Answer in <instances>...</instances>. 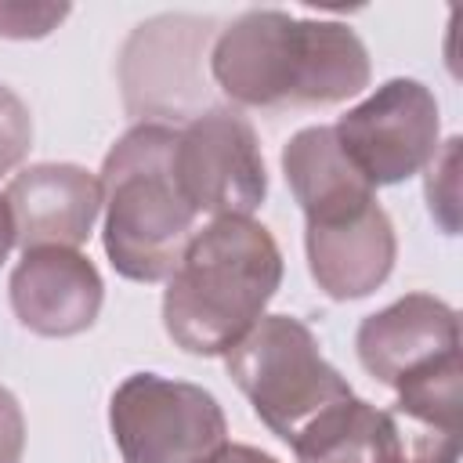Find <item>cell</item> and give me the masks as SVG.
<instances>
[{"label": "cell", "mask_w": 463, "mask_h": 463, "mask_svg": "<svg viewBox=\"0 0 463 463\" xmlns=\"http://www.w3.org/2000/svg\"><path fill=\"white\" fill-rule=\"evenodd\" d=\"M109 427L123 463H203L228 441L221 402L159 373H130L112 391Z\"/></svg>", "instance_id": "cell-5"}, {"label": "cell", "mask_w": 463, "mask_h": 463, "mask_svg": "<svg viewBox=\"0 0 463 463\" xmlns=\"http://www.w3.org/2000/svg\"><path fill=\"white\" fill-rule=\"evenodd\" d=\"M33 148V112L29 105L0 83V177L18 170Z\"/></svg>", "instance_id": "cell-16"}, {"label": "cell", "mask_w": 463, "mask_h": 463, "mask_svg": "<svg viewBox=\"0 0 463 463\" xmlns=\"http://www.w3.org/2000/svg\"><path fill=\"white\" fill-rule=\"evenodd\" d=\"M282 286V250L253 217H213L166 279L163 329L184 354H224Z\"/></svg>", "instance_id": "cell-2"}, {"label": "cell", "mask_w": 463, "mask_h": 463, "mask_svg": "<svg viewBox=\"0 0 463 463\" xmlns=\"http://www.w3.org/2000/svg\"><path fill=\"white\" fill-rule=\"evenodd\" d=\"M203 463H279L271 452H260L253 445H239V441H224L213 456H206Z\"/></svg>", "instance_id": "cell-19"}, {"label": "cell", "mask_w": 463, "mask_h": 463, "mask_svg": "<svg viewBox=\"0 0 463 463\" xmlns=\"http://www.w3.org/2000/svg\"><path fill=\"white\" fill-rule=\"evenodd\" d=\"M4 203L14 224V246L80 250L101 213V184L76 163H36L11 177Z\"/></svg>", "instance_id": "cell-11"}, {"label": "cell", "mask_w": 463, "mask_h": 463, "mask_svg": "<svg viewBox=\"0 0 463 463\" xmlns=\"http://www.w3.org/2000/svg\"><path fill=\"white\" fill-rule=\"evenodd\" d=\"M459 145H463L459 137L441 141L430 163L423 166L427 170V181H423L427 210L445 235L459 232Z\"/></svg>", "instance_id": "cell-15"}, {"label": "cell", "mask_w": 463, "mask_h": 463, "mask_svg": "<svg viewBox=\"0 0 463 463\" xmlns=\"http://www.w3.org/2000/svg\"><path fill=\"white\" fill-rule=\"evenodd\" d=\"M333 134L362 177L380 184H398L420 174L441 145V109L430 87L409 76L380 83L362 105L347 109Z\"/></svg>", "instance_id": "cell-8"}, {"label": "cell", "mask_w": 463, "mask_h": 463, "mask_svg": "<svg viewBox=\"0 0 463 463\" xmlns=\"http://www.w3.org/2000/svg\"><path fill=\"white\" fill-rule=\"evenodd\" d=\"M224 369L257 420L286 445L351 398V383L326 362L315 333L293 315H260L224 351Z\"/></svg>", "instance_id": "cell-4"}, {"label": "cell", "mask_w": 463, "mask_h": 463, "mask_svg": "<svg viewBox=\"0 0 463 463\" xmlns=\"http://www.w3.org/2000/svg\"><path fill=\"white\" fill-rule=\"evenodd\" d=\"M307 271L333 300H362L376 293L398 257V235L380 203L336 224H304Z\"/></svg>", "instance_id": "cell-12"}, {"label": "cell", "mask_w": 463, "mask_h": 463, "mask_svg": "<svg viewBox=\"0 0 463 463\" xmlns=\"http://www.w3.org/2000/svg\"><path fill=\"white\" fill-rule=\"evenodd\" d=\"M25 452V412L18 398L0 387V463H22Z\"/></svg>", "instance_id": "cell-18"}, {"label": "cell", "mask_w": 463, "mask_h": 463, "mask_svg": "<svg viewBox=\"0 0 463 463\" xmlns=\"http://www.w3.org/2000/svg\"><path fill=\"white\" fill-rule=\"evenodd\" d=\"M354 351L373 380L398 391L405 380L459 354V315L434 293H405L362 318Z\"/></svg>", "instance_id": "cell-9"}, {"label": "cell", "mask_w": 463, "mask_h": 463, "mask_svg": "<svg viewBox=\"0 0 463 463\" xmlns=\"http://www.w3.org/2000/svg\"><path fill=\"white\" fill-rule=\"evenodd\" d=\"M213 18L199 14H156L141 22L119 51L123 105L137 123L195 119L206 112L210 83L203 65L210 61Z\"/></svg>", "instance_id": "cell-6"}, {"label": "cell", "mask_w": 463, "mask_h": 463, "mask_svg": "<svg viewBox=\"0 0 463 463\" xmlns=\"http://www.w3.org/2000/svg\"><path fill=\"white\" fill-rule=\"evenodd\" d=\"M69 4H25V0H0V36L4 40H43L65 18Z\"/></svg>", "instance_id": "cell-17"}, {"label": "cell", "mask_w": 463, "mask_h": 463, "mask_svg": "<svg viewBox=\"0 0 463 463\" xmlns=\"http://www.w3.org/2000/svg\"><path fill=\"white\" fill-rule=\"evenodd\" d=\"M289 449L297 463H409L394 412L354 394L322 412Z\"/></svg>", "instance_id": "cell-14"}, {"label": "cell", "mask_w": 463, "mask_h": 463, "mask_svg": "<svg viewBox=\"0 0 463 463\" xmlns=\"http://www.w3.org/2000/svg\"><path fill=\"white\" fill-rule=\"evenodd\" d=\"M7 297L14 318L29 333L65 340L87 333L98 322L105 282L87 253L43 246L22 253L11 271Z\"/></svg>", "instance_id": "cell-10"}, {"label": "cell", "mask_w": 463, "mask_h": 463, "mask_svg": "<svg viewBox=\"0 0 463 463\" xmlns=\"http://www.w3.org/2000/svg\"><path fill=\"white\" fill-rule=\"evenodd\" d=\"M174 181L195 213L253 217L268 195L253 123L235 109H206L188 119L174 141Z\"/></svg>", "instance_id": "cell-7"}, {"label": "cell", "mask_w": 463, "mask_h": 463, "mask_svg": "<svg viewBox=\"0 0 463 463\" xmlns=\"http://www.w3.org/2000/svg\"><path fill=\"white\" fill-rule=\"evenodd\" d=\"M11 246H14V224H11V210H7V203L0 195V264L7 260Z\"/></svg>", "instance_id": "cell-20"}, {"label": "cell", "mask_w": 463, "mask_h": 463, "mask_svg": "<svg viewBox=\"0 0 463 463\" xmlns=\"http://www.w3.org/2000/svg\"><path fill=\"white\" fill-rule=\"evenodd\" d=\"M282 177L304 224H336L376 203V188L340 148L333 127H304L282 148Z\"/></svg>", "instance_id": "cell-13"}, {"label": "cell", "mask_w": 463, "mask_h": 463, "mask_svg": "<svg viewBox=\"0 0 463 463\" xmlns=\"http://www.w3.org/2000/svg\"><path fill=\"white\" fill-rule=\"evenodd\" d=\"M177 127L137 123L105 156L101 184V242L109 264L130 282H166L181 264L199 213L174 181Z\"/></svg>", "instance_id": "cell-3"}, {"label": "cell", "mask_w": 463, "mask_h": 463, "mask_svg": "<svg viewBox=\"0 0 463 463\" xmlns=\"http://www.w3.org/2000/svg\"><path fill=\"white\" fill-rule=\"evenodd\" d=\"M210 76L242 109L336 105L369 87L373 65L347 22L253 7L210 43Z\"/></svg>", "instance_id": "cell-1"}]
</instances>
